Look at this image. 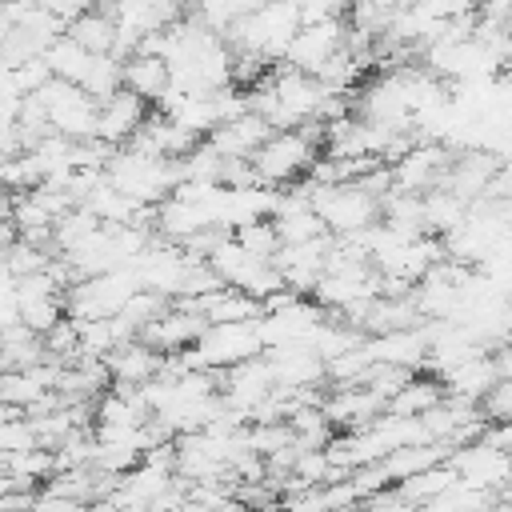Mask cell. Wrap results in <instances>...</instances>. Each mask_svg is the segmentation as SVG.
<instances>
[{
  "label": "cell",
  "mask_w": 512,
  "mask_h": 512,
  "mask_svg": "<svg viewBox=\"0 0 512 512\" xmlns=\"http://www.w3.org/2000/svg\"><path fill=\"white\" fill-rule=\"evenodd\" d=\"M320 140H324V124L320 120H308L300 128H272L260 140V148L248 156L256 180L272 184V188L296 184L312 168V160L320 156Z\"/></svg>",
  "instance_id": "obj_1"
},
{
  "label": "cell",
  "mask_w": 512,
  "mask_h": 512,
  "mask_svg": "<svg viewBox=\"0 0 512 512\" xmlns=\"http://www.w3.org/2000/svg\"><path fill=\"white\" fill-rule=\"evenodd\" d=\"M300 24H304V20H300L296 0H264V4L240 12V16L228 24L224 40H228L236 52H256V56H264V60H280L284 48H288V40H292V32H296Z\"/></svg>",
  "instance_id": "obj_2"
},
{
  "label": "cell",
  "mask_w": 512,
  "mask_h": 512,
  "mask_svg": "<svg viewBox=\"0 0 512 512\" xmlns=\"http://www.w3.org/2000/svg\"><path fill=\"white\" fill-rule=\"evenodd\" d=\"M104 176H108L120 192H128L136 204H160V200L180 184L176 160L140 152V148H132V144H120V148L108 152Z\"/></svg>",
  "instance_id": "obj_3"
},
{
  "label": "cell",
  "mask_w": 512,
  "mask_h": 512,
  "mask_svg": "<svg viewBox=\"0 0 512 512\" xmlns=\"http://www.w3.org/2000/svg\"><path fill=\"white\" fill-rule=\"evenodd\" d=\"M256 320H212V324H204V332L196 336V344L192 348H180V360L188 368L224 372V368H232V364H240L248 356H260L264 352V340H260Z\"/></svg>",
  "instance_id": "obj_4"
},
{
  "label": "cell",
  "mask_w": 512,
  "mask_h": 512,
  "mask_svg": "<svg viewBox=\"0 0 512 512\" xmlns=\"http://www.w3.org/2000/svg\"><path fill=\"white\" fill-rule=\"evenodd\" d=\"M36 96L44 100V112H48V128L68 136V140H88L92 128H96V96H88L80 84L72 80H48L44 88H36Z\"/></svg>",
  "instance_id": "obj_5"
},
{
  "label": "cell",
  "mask_w": 512,
  "mask_h": 512,
  "mask_svg": "<svg viewBox=\"0 0 512 512\" xmlns=\"http://www.w3.org/2000/svg\"><path fill=\"white\" fill-rule=\"evenodd\" d=\"M448 464H452V472H456L460 480H468V484H476V488H488V492H496V496H500V488L512 480V452H508L504 444L488 440L484 432H480L476 440L456 444V448L448 452Z\"/></svg>",
  "instance_id": "obj_6"
},
{
  "label": "cell",
  "mask_w": 512,
  "mask_h": 512,
  "mask_svg": "<svg viewBox=\"0 0 512 512\" xmlns=\"http://www.w3.org/2000/svg\"><path fill=\"white\" fill-rule=\"evenodd\" d=\"M16 320L28 324L32 332H48L60 316H64V284L56 280L52 268H40V272H28V276H16Z\"/></svg>",
  "instance_id": "obj_7"
},
{
  "label": "cell",
  "mask_w": 512,
  "mask_h": 512,
  "mask_svg": "<svg viewBox=\"0 0 512 512\" xmlns=\"http://www.w3.org/2000/svg\"><path fill=\"white\" fill-rule=\"evenodd\" d=\"M448 160H452V148L440 144V140H412L396 160H388V172H392V188L400 192H428L444 180L448 172Z\"/></svg>",
  "instance_id": "obj_8"
},
{
  "label": "cell",
  "mask_w": 512,
  "mask_h": 512,
  "mask_svg": "<svg viewBox=\"0 0 512 512\" xmlns=\"http://www.w3.org/2000/svg\"><path fill=\"white\" fill-rule=\"evenodd\" d=\"M148 112H152V104L144 96H136L132 88H116L112 96H104L96 104V128H92V136L104 140L108 148H120V144H128L136 136V128L148 120Z\"/></svg>",
  "instance_id": "obj_9"
},
{
  "label": "cell",
  "mask_w": 512,
  "mask_h": 512,
  "mask_svg": "<svg viewBox=\"0 0 512 512\" xmlns=\"http://www.w3.org/2000/svg\"><path fill=\"white\" fill-rule=\"evenodd\" d=\"M328 244H332V236H312V240L280 244L272 264H276L284 288H292L300 296H312V288H316V280L324 276V264H328Z\"/></svg>",
  "instance_id": "obj_10"
},
{
  "label": "cell",
  "mask_w": 512,
  "mask_h": 512,
  "mask_svg": "<svg viewBox=\"0 0 512 512\" xmlns=\"http://www.w3.org/2000/svg\"><path fill=\"white\" fill-rule=\"evenodd\" d=\"M344 28H348L344 20H312V24H300V28L292 32V40H288L280 64L316 76V68L344 44Z\"/></svg>",
  "instance_id": "obj_11"
},
{
  "label": "cell",
  "mask_w": 512,
  "mask_h": 512,
  "mask_svg": "<svg viewBox=\"0 0 512 512\" xmlns=\"http://www.w3.org/2000/svg\"><path fill=\"white\" fill-rule=\"evenodd\" d=\"M364 348L376 364H396V368H424L428 360V332H424V320L420 324H408V328H388V332H376V336H364Z\"/></svg>",
  "instance_id": "obj_12"
},
{
  "label": "cell",
  "mask_w": 512,
  "mask_h": 512,
  "mask_svg": "<svg viewBox=\"0 0 512 512\" xmlns=\"http://www.w3.org/2000/svg\"><path fill=\"white\" fill-rule=\"evenodd\" d=\"M264 356H268V368L280 388H316L324 380V356L308 340L272 344V348H264Z\"/></svg>",
  "instance_id": "obj_13"
},
{
  "label": "cell",
  "mask_w": 512,
  "mask_h": 512,
  "mask_svg": "<svg viewBox=\"0 0 512 512\" xmlns=\"http://www.w3.org/2000/svg\"><path fill=\"white\" fill-rule=\"evenodd\" d=\"M204 324H208V320H204L196 308L176 304V308H164L160 316H152L136 336L148 340V344L160 348V352H180V348H192V344H196V336L204 332Z\"/></svg>",
  "instance_id": "obj_14"
},
{
  "label": "cell",
  "mask_w": 512,
  "mask_h": 512,
  "mask_svg": "<svg viewBox=\"0 0 512 512\" xmlns=\"http://www.w3.org/2000/svg\"><path fill=\"white\" fill-rule=\"evenodd\" d=\"M272 132V124L260 116V112H240V116H232V120H220L204 140L224 156V160H248L256 148H260V140Z\"/></svg>",
  "instance_id": "obj_15"
},
{
  "label": "cell",
  "mask_w": 512,
  "mask_h": 512,
  "mask_svg": "<svg viewBox=\"0 0 512 512\" xmlns=\"http://www.w3.org/2000/svg\"><path fill=\"white\" fill-rule=\"evenodd\" d=\"M104 364H108L112 384H132V388H140L144 380H152V376L160 372L164 352L152 348V344L140 340V336H128V340H120V344L104 356Z\"/></svg>",
  "instance_id": "obj_16"
},
{
  "label": "cell",
  "mask_w": 512,
  "mask_h": 512,
  "mask_svg": "<svg viewBox=\"0 0 512 512\" xmlns=\"http://www.w3.org/2000/svg\"><path fill=\"white\" fill-rule=\"evenodd\" d=\"M440 380H444V392H448V396L480 404L484 392L500 380V360H496L492 348H480V352H472L468 360H460L456 368H448Z\"/></svg>",
  "instance_id": "obj_17"
},
{
  "label": "cell",
  "mask_w": 512,
  "mask_h": 512,
  "mask_svg": "<svg viewBox=\"0 0 512 512\" xmlns=\"http://www.w3.org/2000/svg\"><path fill=\"white\" fill-rule=\"evenodd\" d=\"M320 408L328 412V420L336 428H360L384 412V396L368 384H336L332 396L320 400Z\"/></svg>",
  "instance_id": "obj_18"
},
{
  "label": "cell",
  "mask_w": 512,
  "mask_h": 512,
  "mask_svg": "<svg viewBox=\"0 0 512 512\" xmlns=\"http://www.w3.org/2000/svg\"><path fill=\"white\" fill-rule=\"evenodd\" d=\"M168 80H172V72H168V60L164 56H156V52H132V56H124V88H132L148 104L160 100V92L168 88Z\"/></svg>",
  "instance_id": "obj_19"
},
{
  "label": "cell",
  "mask_w": 512,
  "mask_h": 512,
  "mask_svg": "<svg viewBox=\"0 0 512 512\" xmlns=\"http://www.w3.org/2000/svg\"><path fill=\"white\" fill-rule=\"evenodd\" d=\"M444 400V380L440 376H404L400 384H396V392L384 400V408L388 412H400V416H420V412H428V408H436Z\"/></svg>",
  "instance_id": "obj_20"
},
{
  "label": "cell",
  "mask_w": 512,
  "mask_h": 512,
  "mask_svg": "<svg viewBox=\"0 0 512 512\" xmlns=\"http://www.w3.org/2000/svg\"><path fill=\"white\" fill-rule=\"evenodd\" d=\"M0 472L12 480V488H28V484H44L52 472H56V456L52 448L44 444H32V448H20V452H8L0 456Z\"/></svg>",
  "instance_id": "obj_21"
},
{
  "label": "cell",
  "mask_w": 512,
  "mask_h": 512,
  "mask_svg": "<svg viewBox=\"0 0 512 512\" xmlns=\"http://www.w3.org/2000/svg\"><path fill=\"white\" fill-rule=\"evenodd\" d=\"M420 212H424V232L444 236L448 228H456L468 216V200H460L452 188L436 184V188L420 192Z\"/></svg>",
  "instance_id": "obj_22"
},
{
  "label": "cell",
  "mask_w": 512,
  "mask_h": 512,
  "mask_svg": "<svg viewBox=\"0 0 512 512\" xmlns=\"http://www.w3.org/2000/svg\"><path fill=\"white\" fill-rule=\"evenodd\" d=\"M64 32H68L76 44H84L88 52H112V44H116V20H112L108 4L88 8V12H84V16H76Z\"/></svg>",
  "instance_id": "obj_23"
},
{
  "label": "cell",
  "mask_w": 512,
  "mask_h": 512,
  "mask_svg": "<svg viewBox=\"0 0 512 512\" xmlns=\"http://www.w3.org/2000/svg\"><path fill=\"white\" fill-rule=\"evenodd\" d=\"M88 60H92V52H88L84 44H76L68 32H60V36L44 48V64H48V72H52L56 80H72V84H80Z\"/></svg>",
  "instance_id": "obj_24"
},
{
  "label": "cell",
  "mask_w": 512,
  "mask_h": 512,
  "mask_svg": "<svg viewBox=\"0 0 512 512\" xmlns=\"http://www.w3.org/2000/svg\"><path fill=\"white\" fill-rule=\"evenodd\" d=\"M80 88L88 96H96V100L112 96L116 88H124V60L116 52H92V60H88V68L80 76Z\"/></svg>",
  "instance_id": "obj_25"
},
{
  "label": "cell",
  "mask_w": 512,
  "mask_h": 512,
  "mask_svg": "<svg viewBox=\"0 0 512 512\" xmlns=\"http://www.w3.org/2000/svg\"><path fill=\"white\" fill-rule=\"evenodd\" d=\"M452 480H456V472H452V464L444 460V464H432V468H424V472H416V476H408V480H396V492H400L408 504H432Z\"/></svg>",
  "instance_id": "obj_26"
},
{
  "label": "cell",
  "mask_w": 512,
  "mask_h": 512,
  "mask_svg": "<svg viewBox=\"0 0 512 512\" xmlns=\"http://www.w3.org/2000/svg\"><path fill=\"white\" fill-rule=\"evenodd\" d=\"M232 240H236L240 248H248L252 256H260V260H272V256L280 252V244H284L280 232H276V220H272V216L236 224V228H232Z\"/></svg>",
  "instance_id": "obj_27"
},
{
  "label": "cell",
  "mask_w": 512,
  "mask_h": 512,
  "mask_svg": "<svg viewBox=\"0 0 512 512\" xmlns=\"http://www.w3.org/2000/svg\"><path fill=\"white\" fill-rule=\"evenodd\" d=\"M32 444H36V432H32V424H28L24 412L0 420V456L20 452V448H32Z\"/></svg>",
  "instance_id": "obj_28"
},
{
  "label": "cell",
  "mask_w": 512,
  "mask_h": 512,
  "mask_svg": "<svg viewBox=\"0 0 512 512\" xmlns=\"http://www.w3.org/2000/svg\"><path fill=\"white\" fill-rule=\"evenodd\" d=\"M480 412H484L488 420H512V376H500V380L484 392Z\"/></svg>",
  "instance_id": "obj_29"
},
{
  "label": "cell",
  "mask_w": 512,
  "mask_h": 512,
  "mask_svg": "<svg viewBox=\"0 0 512 512\" xmlns=\"http://www.w3.org/2000/svg\"><path fill=\"white\" fill-rule=\"evenodd\" d=\"M96 4H100V0H40V8H44V12H52L64 28H68L76 16H84L88 8H96Z\"/></svg>",
  "instance_id": "obj_30"
},
{
  "label": "cell",
  "mask_w": 512,
  "mask_h": 512,
  "mask_svg": "<svg viewBox=\"0 0 512 512\" xmlns=\"http://www.w3.org/2000/svg\"><path fill=\"white\" fill-rule=\"evenodd\" d=\"M488 440H496V444H504L508 452H512V420H496V428L492 432H484Z\"/></svg>",
  "instance_id": "obj_31"
},
{
  "label": "cell",
  "mask_w": 512,
  "mask_h": 512,
  "mask_svg": "<svg viewBox=\"0 0 512 512\" xmlns=\"http://www.w3.org/2000/svg\"><path fill=\"white\" fill-rule=\"evenodd\" d=\"M504 328H508V340H512V296H508V308H504Z\"/></svg>",
  "instance_id": "obj_32"
},
{
  "label": "cell",
  "mask_w": 512,
  "mask_h": 512,
  "mask_svg": "<svg viewBox=\"0 0 512 512\" xmlns=\"http://www.w3.org/2000/svg\"><path fill=\"white\" fill-rule=\"evenodd\" d=\"M384 4H388V8H412L416 0H384Z\"/></svg>",
  "instance_id": "obj_33"
}]
</instances>
